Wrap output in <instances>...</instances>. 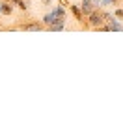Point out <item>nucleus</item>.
<instances>
[{
  "mask_svg": "<svg viewBox=\"0 0 123 125\" xmlns=\"http://www.w3.org/2000/svg\"><path fill=\"white\" fill-rule=\"evenodd\" d=\"M104 22H106V21H104V11H101V10L97 8L93 13H90V15H88L86 26H88V28H93V30H99Z\"/></svg>",
  "mask_w": 123,
  "mask_h": 125,
  "instance_id": "1",
  "label": "nucleus"
},
{
  "mask_svg": "<svg viewBox=\"0 0 123 125\" xmlns=\"http://www.w3.org/2000/svg\"><path fill=\"white\" fill-rule=\"evenodd\" d=\"M19 30H24V32H39V30H45L47 26L43 22L36 21V22H26V24H19L17 26Z\"/></svg>",
  "mask_w": 123,
  "mask_h": 125,
  "instance_id": "2",
  "label": "nucleus"
},
{
  "mask_svg": "<svg viewBox=\"0 0 123 125\" xmlns=\"http://www.w3.org/2000/svg\"><path fill=\"white\" fill-rule=\"evenodd\" d=\"M80 10H82V13H84V17H88L90 13H93V11L97 10V6L93 4L92 0H82V4H80Z\"/></svg>",
  "mask_w": 123,
  "mask_h": 125,
  "instance_id": "3",
  "label": "nucleus"
},
{
  "mask_svg": "<svg viewBox=\"0 0 123 125\" xmlns=\"http://www.w3.org/2000/svg\"><path fill=\"white\" fill-rule=\"evenodd\" d=\"M69 11H71L73 15H75V19H77L80 24H82V22L86 24V21H84V13H82L80 6H77V4H69Z\"/></svg>",
  "mask_w": 123,
  "mask_h": 125,
  "instance_id": "4",
  "label": "nucleus"
},
{
  "mask_svg": "<svg viewBox=\"0 0 123 125\" xmlns=\"http://www.w3.org/2000/svg\"><path fill=\"white\" fill-rule=\"evenodd\" d=\"M108 24V32H119V30H123V24L119 22V19L116 17L114 21H110V22H106Z\"/></svg>",
  "mask_w": 123,
  "mask_h": 125,
  "instance_id": "5",
  "label": "nucleus"
},
{
  "mask_svg": "<svg viewBox=\"0 0 123 125\" xmlns=\"http://www.w3.org/2000/svg\"><path fill=\"white\" fill-rule=\"evenodd\" d=\"M0 10H2V15H11V13H13V6H11L10 0H4V2L0 4Z\"/></svg>",
  "mask_w": 123,
  "mask_h": 125,
  "instance_id": "6",
  "label": "nucleus"
},
{
  "mask_svg": "<svg viewBox=\"0 0 123 125\" xmlns=\"http://www.w3.org/2000/svg\"><path fill=\"white\" fill-rule=\"evenodd\" d=\"M51 13L56 17V19H65V10H63V6H62V4H60V6H56V8H54Z\"/></svg>",
  "mask_w": 123,
  "mask_h": 125,
  "instance_id": "7",
  "label": "nucleus"
},
{
  "mask_svg": "<svg viewBox=\"0 0 123 125\" xmlns=\"http://www.w3.org/2000/svg\"><path fill=\"white\" fill-rule=\"evenodd\" d=\"M10 2H11V4H15L17 8H19V10H22V11H26V8H28L24 0H10Z\"/></svg>",
  "mask_w": 123,
  "mask_h": 125,
  "instance_id": "8",
  "label": "nucleus"
},
{
  "mask_svg": "<svg viewBox=\"0 0 123 125\" xmlns=\"http://www.w3.org/2000/svg\"><path fill=\"white\" fill-rule=\"evenodd\" d=\"M52 22H54V15H52V13H49V15L43 17V24H45V26H51Z\"/></svg>",
  "mask_w": 123,
  "mask_h": 125,
  "instance_id": "9",
  "label": "nucleus"
},
{
  "mask_svg": "<svg viewBox=\"0 0 123 125\" xmlns=\"http://www.w3.org/2000/svg\"><path fill=\"white\" fill-rule=\"evenodd\" d=\"M65 28V24H52V26H49L47 30H51V32H60V30H63Z\"/></svg>",
  "mask_w": 123,
  "mask_h": 125,
  "instance_id": "10",
  "label": "nucleus"
},
{
  "mask_svg": "<svg viewBox=\"0 0 123 125\" xmlns=\"http://www.w3.org/2000/svg\"><path fill=\"white\" fill-rule=\"evenodd\" d=\"M114 15L118 17L119 21H123V10H114Z\"/></svg>",
  "mask_w": 123,
  "mask_h": 125,
  "instance_id": "11",
  "label": "nucleus"
},
{
  "mask_svg": "<svg viewBox=\"0 0 123 125\" xmlns=\"http://www.w3.org/2000/svg\"><path fill=\"white\" fill-rule=\"evenodd\" d=\"M51 2L52 0H43V6H51Z\"/></svg>",
  "mask_w": 123,
  "mask_h": 125,
  "instance_id": "12",
  "label": "nucleus"
},
{
  "mask_svg": "<svg viewBox=\"0 0 123 125\" xmlns=\"http://www.w3.org/2000/svg\"><path fill=\"white\" fill-rule=\"evenodd\" d=\"M0 13H2V10H0Z\"/></svg>",
  "mask_w": 123,
  "mask_h": 125,
  "instance_id": "13",
  "label": "nucleus"
},
{
  "mask_svg": "<svg viewBox=\"0 0 123 125\" xmlns=\"http://www.w3.org/2000/svg\"><path fill=\"white\" fill-rule=\"evenodd\" d=\"M0 28H2V26H0Z\"/></svg>",
  "mask_w": 123,
  "mask_h": 125,
  "instance_id": "14",
  "label": "nucleus"
}]
</instances>
